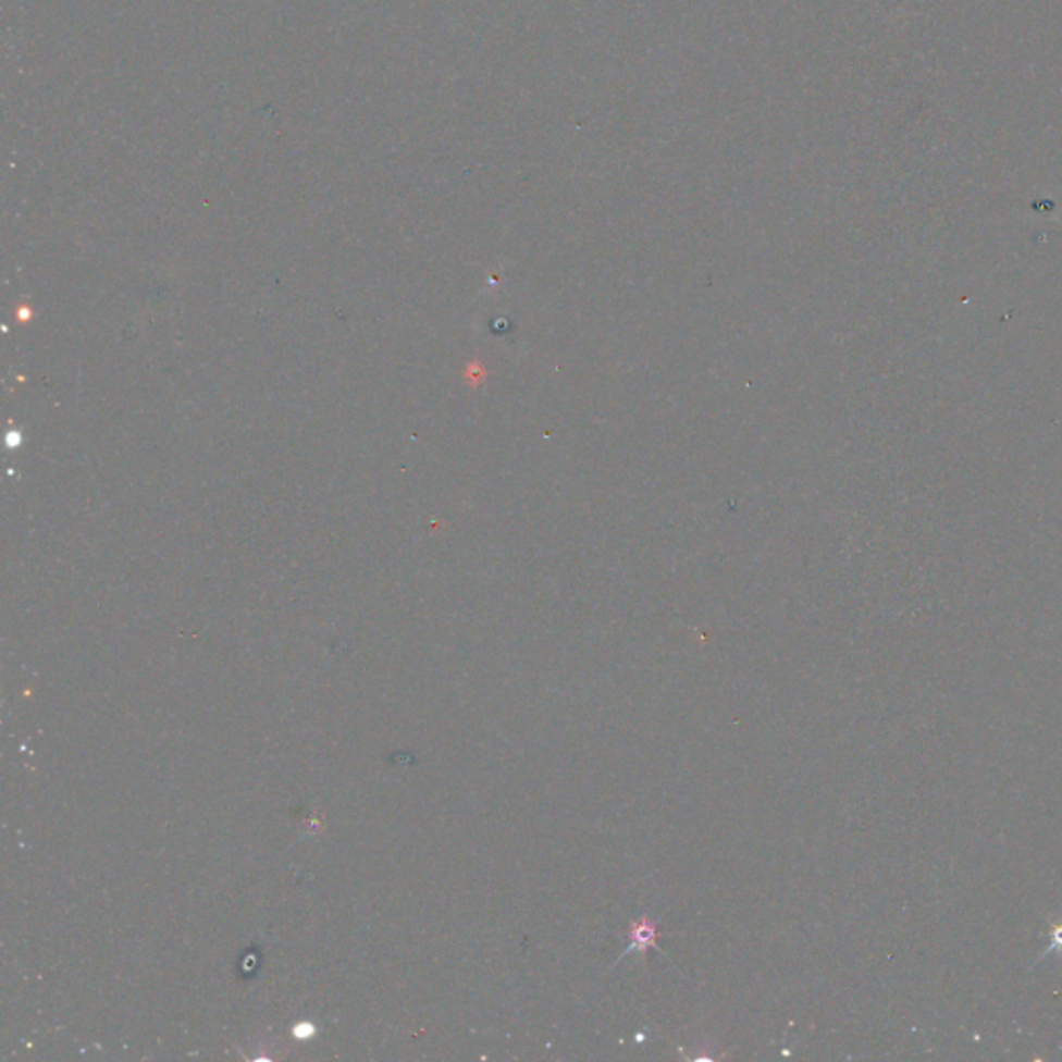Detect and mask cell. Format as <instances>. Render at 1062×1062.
<instances>
[{
	"instance_id": "cell-1",
	"label": "cell",
	"mask_w": 1062,
	"mask_h": 1062,
	"mask_svg": "<svg viewBox=\"0 0 1062 1062\" xmlns=\"http://www.w3.org/2000/svg\"><path fill=\"white\" fill-rule=\"evenodd\" d=\"M658 938H660V929L650 915H642V917L633 919L629 926V947L622 951L620 959L631 954V952H640L643 961H647V952L658 944Z\"/></svg>"
}]
</instances>
